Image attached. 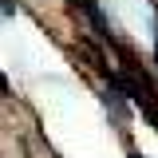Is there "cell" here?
<instances>
[{
  "label": "cell",
  "instance_id": "obj_1",
  "mask_svg": "<svg viewBox=\"0 0 158 158\" xmlns=\"http://www.w3.org/2000/svg\"><path fill=\"white\" fill-rule=\"evenodd\" d=\"M131 158H142V154H131Z\"/></svg>",
  "mask_w": 158,
  "mask_h": 158
},
{
  "label": "cell",
  "instance_id": "obj_2",
  "mask_svg": "<svg viewBox=\"0 0 158 158\" xmlns=\"http://www.w3.org/2000/svg\"><path fill=\"white\" fill-rule=\"evenodd\" d=\"M154 44H158V40H154Z\"/></svg>",
  "mask_w": 158,
  "mask_h": 158
}]
</instances>
